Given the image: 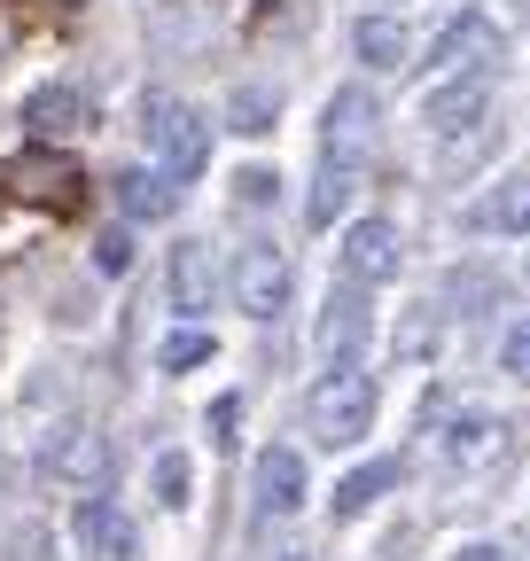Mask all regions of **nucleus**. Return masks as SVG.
<instances>
[{
    "mask_svg": "<svg viewBox=\"0 0 530 561\" xmlns=\"http://www.w3.org/2000/svg\"><path fill=\"white\" fill-rule=\"evenodd\" d=\"M71 538H79L87 561H132V515H125L117 500H79Z\"/></svg>",
    "mask_w": 530,
    "mask_h": 561,
    "instance_id": "11",
    "label": "nucleus"
},
{
    "mask_svg": "<svg viewBox=\"0 0 530 561\" xmlns=\"http://www.w3.org/2000/svg\"><path fill=\"white\" fill-rule=\"evenodd\" d=\"M211 351H219V343H211L204 328H172V335L157 343V367H164V375H187V367H211Z\"/></svg>",
    "mask_w": 530,
    "mask_h": 561,
    "instance_id": "22",
    "label": "nucleus"
},
{
    "mask_svg": "<svg viewBox=\"0 0 530 561\" xmlns=\"http://www.w3.org/2000/svg\"><path fill=\"white\" fill-rule=\"evenodd\" d=\"M375 375H359V367H327L320 382H312V398H304V421H312V437L327 445V453H344V445H359L367 430H375Z\"/></svg>",
    "mask_w": 530,
    "mask_h": 561,
    "instance_id": "1",
    "label": "nucleus"
},
{
    "mask_svg": "<svg viewBox=\"0 0 530 561\" xmlns=\"http://www.w3.org/2000/svg\"><path fill=\"white\" fill-rule=\"evenodd\" d=\"M484 110H492L484 79H452L445 94H429V102H422V125L452 140V133H476V125H484Z\"/></svg>",
    "mask_w": 530,
    "mask_h": 561,
    "instance_id": "14",
    "label": "nucleus"
},
{
    "mask_svg": "<svg viewBox=\"0 0 530 561\" xmlns=\"http://www.w3.org/2000/svg\"><path fill=\"white\" fill-rule=\"evenodd\" d=\"M375 9H398V0H375Z\"/></svg>",
    "mask_w": 530,
    "mask_h": 561,
    "instance_id": "35",
    "label": "nucleus"
},
{
    "mask_svg": "<svg viewBox=\"0 0 530 561\" xmlns=\"http://www.w3.org/2000/svg\"><path fill=\"white\" fill-rule=\"evenodd\" d=\"M250 491H257V515H297V507H304V460H297L289 445L257 453V468H250Z\"/></svg>",
    "mask_w": 530,
    "mask_h": 561,
    "instance_id": "12",
    "label": "nucleus"
},
{
    "mask_svg": "<svg viewBox=\"0 0 530 561\" xmlns=\"http://www.w3.org/2000/svg\"><path fill=\"white\" fill-rule=\"evenodd\" d=\"M499 367H507L515 382H530V320H522V328H507V343H499Z\"/></svg>",
    "mask_w": 530,
    "mask_h": 561,
    "instance_id": "26",
    "label": "nucleus"
},
{
    "mask_svg": "<svg viewBox=\"0 0 530 561\" xmlns=\"http://www.w3.org/2000/svg\"><path fill=\"white\" fill-rule=\"evenodd\" d=\"M281 561H312V553H281Z\"/></svg>",
    "mask_w": 530,
    "mask_h": 561,
    "instance_id": "33",
    "label": "nucleus"
},
{
    "mask_svg": "<svg viewBox=\"0 0 530 561\" xmlns=\"http://www.w3.org/2000/svg\"><path fill=\"white\" fill-rule=\"evenodd\" d=\"M445 289H452V305H484V297H492V280H484V273H452Z\"/></svg>",
    "mask_w": 530,
    "mask_h": 561,
    "instance_id": "28",
    "label": "nucleus"
},
{
    "mask_svg": "<svg viewBox=\"0 0 530 561\" xmlns=\"http://www.w3.org/2000/svg\"><path fill=\"white\" fill-rule=\"evenodd\" d=\"M0 47H9V24H0Z\"/></svg>",
    "mask_w": 530,
    "mask_h": 561,
    "instance_id": "34",
    "label": "nucleus"
},
{
    "mask_svg": "<svg viewBox=\"0 0 530 561\" xmlns=\"http://www.w3.org/2000/svg\"><path fill=\"white\" fill-rule=\"evenodd\" d=\"M39 553H47V530H39V523H32V530H16V538H9V561H39Z\"/></svg>",
    "mask_w": 530,
    "mask_h": 561,
    "instance_id": "30",
    "label": "nucleus"
},
{
    "mask_svg": "<svg viewBox=\"0 0 530 561\" xmlns=\"http://www.w3.org/2000/svg\"><path fill=\"white\" fill-rule=\"evenodd\" d=\"M359 62H375V70H398V62H406V24H390V16H367V24H359Z\"/></svg>",
    "mask_w": 530,
    "mask_h": 561,
    "instance_id": "23",
    "label": "nucleus"
},
{
    "mask_svg": "<svg viewBox=\"0 0 530 561\" xmlns=\"http://www.w3.org/2000/svg\"><path fill=\"white\" fill-rule=\"evenodd\" d=\"M234 305L250 320H281V305H289V257L274 242H250L234 257Z\"/></svg>",
    "mask_w": 530,
    "mask_h": 561,
    "instance_id": "5",
    "label": "nucleus"
},
{
    "mask_svg": "<svg viewBox=\"0 0 530 561\" xmlns=\"http://www.w3.org/2000/svg\"><path fill=\"white\" fill-rule=\"evenodd\" d=\"M492 149H499V125H492V117H484V125H476V133H469V140H460V133H452V140H445V157H437V172H445V180H469V172H476V164H484V157H492Z\"/></svg>",
    "mask_w": 530,
    "mask_h": 561,
    "instance_id": "21",
    "label": "nucleus"
},
{
    "mask_svg": "<svg viewBox=\"0 0 530 561\" xmlns=\"http://www.w3.org/2000/svg\"><path fill=\"white\" fill-rule=\"evenodd\" d=\"M211 297H219L211 242H180V250H172V305H180V312H211Z\"/></svg>",
    "mask_w": 530,
    "mask_h": 561,
    "instance_id": "15",
    "label": "nucleus"
},
{
    "mask_svg": "<svg viewBox=\"0 0 530 561\" xmlns=\"http://www.w3.org/2000/svg\"><path fill=\"white\" fill-rule=\"evenodd\" d=\"M149 483H157V507H187V483H195V468H187V453H157V468H149Z\"/></svg>",
    "mask_w": 530,
    "mask_h": 561,
    "instance_id": "24",
    "label": "nucleus"
},
{
    "mask_svg": "<svg viewBox=\"0 0 530 561\" xmlns=\"http://www.w3.org/2000/svg\"><path fill=\"white\" fill-rule=\"evenodd\" d=\"M274 117H281V87H234V102H227V125L234 133H274Z\"/></svg>",
    "mask_w": 530,
    "mask_h": 561,
    "instance_id": "19",
    "label": "nucleus"
},
{
    "mask_svg": "<svg viewBox=\"0 0 530 561\" xmlns=\"http://www.w3.org/2000/svg\"><path fill=\"white\" fill-rule=\"evenodd\" d=\"M367 335H375V312H367V289H327V312H320V359L327 367H359V351H367Z\"/></svg>",
    "mask_w": 530,
    "mask_h": 561,
    "instance_id": "6",
    "label": "nucleus"
},
{
    "mask_svg": "<svg viewBox=\"0 0 530 561\" xmlns=\"http://www.w3.org/2000/svg\"><path fill=\"white\" fill-rule=\"evenodd\" d=\"M367 187V164H352V157H327L320 164V180H312V203H304V219L312 227H336V210H352V195Z\"/></svg>",
    "mask_w": 530,
    "mask_h": 561,
    "instance_id": "16",
    "label": "nucleus"
},
{
    "mask_svg": "<svg viewBox=\"0 0 530 561\" xmlns=\"http://www.w3.org/2000/svg\"><path fill=\"white\" fill-rule=\"evenodd\" d=\"M141 140H149L157 172H172V180H195L211 164V125H204V110H187L180 94H149L141 102Z\"/></svg>",
    "mask_w": 530,
    "mask_h": 561,
    "instance_id": "2",
    "label": "nucleus"
},
{
    "mask_svg": "<svg viewBox=\"0 0 530 561\" xmlns=\"http://www.w3.org/2000/svg\"><path fill=\"white\" fill-rule=\"evenodd\" d=\"M87 125H94V102L79 87H32L24 94V133L47 140V149H55V140H71V133H87Z\"/></svg>",
    "mask_w": 530,
    "mask_h": 561,
    "instance_id": "9",
    "label": "nucleus"
},
{
    "mask_svg": "<svg viewBox=\"0 0 530 561\" xmlns=\"http://www.w3.org/2000/svg\"><path fill=\"white\" fill-rule=\"evenodd\" d=\"M460 561H507L499 546H460Z\"/></svg>",
    "mask_w": 530,
    "mask_h": 561,
    "instance_id": "32",
    "label": "nucleus"
},
{
    "mask_svg": "<svg viewBox=\"0 0 530 561\" xmlns=\"http://www.w3.org/2000/svg\"><path fill=\"white\" fill-rule=\"evenodd\" d=\"M0 187H9L16 203H32V210H79V203H87V172H79V157L47 149V140H32L24 157L0 164Z\"/></svg>",
    "mask_w": 530,
    "mask_h": 561,
    "instance_id": "3",
    "label": "nucleus"
},
{
    "mask_svg": "<svg viewBox=\"0 0 530 561\" xmlns=\"http://www.w3.org/2000/svg\"><path fill=\"white\" fill-rule=\"evenodd\" d=\"M437 343V320L422 312V320H406V335H398V351H406V359H422V351Z\"/></svg>",
    "mask_w": 530,
    "mask_h": 561,
    "instance_id": "27",
    "label": "nucleus"
},
{
    "mask_svg": "<svg viewBox=\"0 0 530 561\" xmlns=\"http://www.w3.org/2000/svg\"><path fill=\"white\" fill-rule=\"evenodd\" d=\"M336 265H344L352 289H382V280L398 273V227H390V219H359V227L344 234Z\"/></svg>",
    "mask_w": 530,
    "mask_h": 561,
    "instance_id": "7",
    "label": "nucleus"
},
{
    "mask_svg": "<svg viewBox=\"0 0 530 561\" xmlns=\"http://www.w3.org/2000/svg\"><path fill=\"white\" fill-rule=\"evenodd\" d=\"M39 476L87 491V483L102 476V437L87 430V421H62V430H47V445H39Z\"/></svg>",
    "mask_w": 530,
    "mask_h": 561,
    "instance_id": "8",
    "label": "nucleus"
},
{
    "mask_svg": "<svg viewBox=\"0 0 530 561\" xmlns=\"http://www.w3.org/2000/svg\"><path fill=\"white\" fill-rule=\"evenodd\" d=\"M499 47H507V39H499V24H492V16H460V24L445 32V55H437V62L452 70V79H492Z\"/></svg>",
    "mask_w": 530,
    "mask_h": 561,
    "instance_id": "13",
    "label": "nucleus"
},
{
    "mask_svg": "<svg viewBox=\"0 0 530 561\" xmlns=\"http://www.w3.org/2000/svg\"><path fill=\"white\" fill-rule=\"evenodd\" d=\"M94 273H132V234H125V227H110V234L94 242Z\"/></svg>",
    "mask_w": 530,
    "mask_h": 561,
    "instance_id": "25",
    "label": "nucleus"
},
{
    "mask_svg": "<svg viewBox=\"0 0 530 561\" xmlns=\"http://www.w3.org/2000/svg\"><path fill=\"white\" fill-rule=\"evenodd\" d=\"M265 195H274V172H234V203H265Z\"/></svg>",
    "mask_w": 530,
    "mask_h": 561,
    "instance_id": "29",
    "label": "nucleus"
},
{
    "mask_svg": "<svg viewBox=\"0 0 530 561\" xmlns=\"http://www.w3.org/2000/svg\"><path fill=\"white\" fill-rule=\"evenodd\" d=\"M320 140H327V157L367 164V149L382 140V102L367 87H336V94H327V117H320Z\"/></svg>",
    "mask_w": 530,
    "mask_h": 561,
    "instance_id": "4",
    "label": "nucleus"
},
{
    "mask_svg": "<svg viewBox=\"0 0 530 561\" xmlns=\"http://www.w3.org/2000/svg\"><path fill=\"white\" fill-rule=\"evenodd\" d=\"M117 210H125V219H172V210H180V180L172 172H117Z\"/></svg>",
    "mask_w": 530,
    "mask_h": 561,
    "instance_id": "17",
    "label": "nucleus"
},
{
    "mask_svg": "<svg viewBox=\"0 0 530 561\" xmlns=\"http://www.w3.org/2000/svg\"><path fill=\"white\" fill-rule=\"evenodd\" d=\"M234 421H242V398H219V405H211V437H219V445L234 437Z\"/></svg>",
    "mask_w": 530,
    "mask_h": 561,
    "instance_id": "31",
    "label": "nucleus"
},
{
    "mask_svg": "<svg viewBox=\"0 0 530 561\" xmlns=\"http://www.w3.org/2000/svg\"><path fill=\"white\" fill-rule=\"evenodd\" d=\"M390 483H398V460H367L359 476H344V483H336V515H367Z\"/></svg>",
    "mask_w": 530,
    "mask_h": 561,
    "instance_id": "20",
    "label": "nucleus"
},
{
    "mask_svg": "<svg viewBox=\"0 0 530 561\" xmlns=\"http://www.w3.org/2000/svg\"><path fill=\"white\" fill-rule=\"evenodd\" d=\"M507 453V421L499 413H484V405H469V413H452V430H445V460L460 468V476H476V468H492Z\"/></svg>",
    "mask_w": 530,
    "mask_h": 561,
    "instance_id": "10",
    "label": "nucleus"
},
{
    "mask_svg": "<svg viewBox=\"0 0 530 561\" xmlns=\"http://www.w3.org/2000/svg\"><path fill=\"white\" fill-rule=\"evenodd\" d=\"M469 227H484V234H530V180L492 187V195L469 210Z\"/></svg>",
    "mask_w": 530,
    "mask_h": 561,
    "instance_id": "18",
    "label": "nucleus"
}]
</instances>
